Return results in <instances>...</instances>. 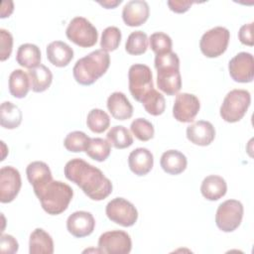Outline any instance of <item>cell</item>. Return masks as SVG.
<instances>
[{
  "label": "cell",
  "mask_w": 254,
  "mask_h": 254,
  "mask_svg": "<svg viewBox=\"0 0 254 254\" xmlns=\"http://www.w3.org/2000/svg\"><path fill=\"white\" fill-rule=\"evenodd\" d=\"M64 174L92 200H102L112 192L111 181L104 176L101 170L82 159L69 160L64 168Z\"/></svg>",
  "instance_id": "1"
},
{
  "label": "cell",
  "mask_w": 254,
  "mask_h": 254,
  "mask_svg": "<svg viewBox=\"0 0 254 254\" xmlns=\"http://www.w3.org/2000/svg\"><path fill=\"white\" fill-rule=\"evenodd\" d=\"M109 65V54L99 49L77 60L73 65L72 74L77 83L90 85L107 71Z\"/></svg>",
  "instance_id": "2"
},
{
  "label": "cell",
  "mask_w": 254,
  "mask_h": 254,
  "mask_svg": "<svg viewBox=\"0 0 254 254\" xmlns=\"http://www.w3.org/2000/svg\"><path fill=\"white\" fill-rule=\"evenodd\" d=\"M34 192L43 209L51 215H58L66 210L73 196V190L67 184L54 180Z\"/></svg>",
  "instance_id": "3"
},
{
  "label": "cell",
  "mask_w": 254,
  "mask_h": 254,
  "mask_svg": "<svg viewBox=\"0 0 254 254\" xmlns=\"http://www.w3.org/2000/svg\"><path fill=\"white\" fill-rule=\"evenodd\" d=\"M157 69V85L167 95L177 94L182 87L180 59L174 52L155 57Z\"/></svg>",
  "instance_id": "4"
},
{
  "label": "cell",
  "mask_w": 254,
  "mask_h": 254,
  "mask_svg": "<svg viewBox=\"0 0 254 254\" xmlns=\"http://www.w3.org/2000/svg\"><path fill=\"white\" fill-rule=\"evenodd\" d=\"M251 103V94L246 89H232L224 97L219 109L221 118L228 123L240 121Z\"/></svg>",
  "instance_id": "5"
},
{
  "label": "cell",
  "mask_w": 254,
  "mask_h": 254,
  "mask_svg": "<svg viewBox=\"0 0 254 254\" xmlns=\"http://www.w3.org/2000/svg\"><path fill=\"white\" fill-rule=\"evenodd\" d=\"M65 35L70 42L81 48L93 47L98 40L96 28L81 16L71 19L66 27Z\"/></svg>",
  "instance_id": "6"
},
{
  "label": "cell",
  "mask_w": 254,
  "mask_h": 254,
  "mask_svg": "<svg viewBox=\"0 0 254 254\" xmlns=\"http://www.w3.org/2000/svg\"><path fill=\"white\" fill-rule=\"evenodd\" d=\"M129 91L133 98L139 102L154 89L151 68L143 64H134L128 71Z\"/></svg>",
  "instance_id": "7"
},
{
  "label": "cell",
  "mask_w": 254,
  "mask_h": 254,
  "mask_svg": "<svg viewBox=\"0 0 254 254\" xmlns=\"http://www.w3.org/2000/svg\"><path fill=\"white\" fill-rule=\"evenodd\" d=\"M243 204L237 199H227L220 203L215 213L216 226L223 232H232L239 227L243 218Z\"/></svg>",
  "instance_id": "8"
},
{
  "label": "cell",
  "mask_w": 254,
  "mask_h": 254,
  "mask_svg": "<svg viewBox=\"0 0 254 254\" xmlns=\"http://www.w3.org/2000/svg\"><path fill=\"white\" fill-rule=\"evenodd\" d=\"M230 32L225 27L217 26L206 31L200 38L199 49L206 58H217L227 49Z\"/></svg>",
  "instance_id": "9"
},
{
  "label": "cell",
  "mask_w": 254,
  "mask_h": 254,
  "mask_svg": "<svg viewBox=\"0 0 254 254\" xmlns=\"http://www.w3.org/2000/svg\"><path fill=\"white\" fill-rule=\"evenodd\" d=\"M107 217L123 227L133 226L138 219V210L135 205L123 197L111 199L105 207Z\"/></svg>",
  "instance_id": "10"
},
{
  "label": "cell",
  "mask_w": 254,
  "mask_h": 254,
  "mask_svg": "<svg viewBox=\"0 0 254 254\" xmlns=\"http://www.w3.org/2000/svg\"><path fill=\"white\" fill-rule=\"evenodd\" d=\"M98 248L102 253L128 254L132 249L131 237L123 230L106 231L99 236Z\"/></svg>",
  "instance_id": "11"
},
{
  "label": "cell",
  "mask_w": 254,
  "mask_h": 254,
  "mask_svg": "<svg viewBox=\"0 0 254 254\" xmlns=\"http://www.w3.org/2000/svg\"><path fill=\"white\" fill-rule=\"evenodd\" d=\"M200 108L199 99L191 93L182 92L176 95L173 105V116L182 123L193 121Z\"/></svg>",
  "instance_id": "12"
},
{
  "label": "cell",
  "mask_w": 254,
  "mask_h": 254,
  "mask_svg": "<svg viewBox=\"0 0 254 254\" xmlns=\"http://www.w3.org/2000/svg\"><path fill=\"white\" fill-rule=\"evenodd\" d=\"M22 186L19 171L12 166H4L0 169V201L8 203L18 195Z\"/></svg>",
  "instance_id": "13"
},
{
  "label": "cell",
  "mask_w": 254,
  "mask_h": 254,
  "mask_svg": "<svg viewBox=\"0 0 254 254\" xmlns=\"http://www.w3.org/2000/svg\"><path fill=\"white\" fill-rule=\"evenodd\" d=\"M228 70L231 78L236 82L247 83L253 80L254 60L247 52L238 53L228 63Z\"/></svg>",
  "instance_id": "14"
},
{
  "label": "cell",
  "mask_w": 254,
  "mask_h": 254,
  "mask_svg": "<svg viewBox=\"0 0 254 254\" xmlns=\"http://www.w3.org/2000/svg\"><path fill=\"white\" fill-rule=\"evenodd\" d=\"M94 227L95 219L88 211H74L66 219L67 231L76 238H82L90 235L93 232Z\"/></svg>",
  "instance_id": "15"
},
{
  "label": "cell",
  "mask_w": 254,
  "mask_h": 254,
  "mask_svg": "<svg viewBox=\"0 0 254 254\" xmlns=\"http://www.w3.org/2000/svg\"><path fill=\"white\" fill-rule=\"evenodd\" d=\"M150 14V8L144 0L128 1L122 9V19L129 27H138L144 24Z\"/></svg>",
  "instance_id": "16"
},
{
  "label": "cell",
  "mask_w": 254,
  "mask_h": 254,
  "mask_svg": "<svg viewBox=\"0 0 254 254\" xmlns=\"http://www.w3.org/2000/svg\"><path fill=\"white\" fill-rule=\"evenodd\" d=\"M187 138L197 146H208L215 138V129L209 121L198 120L187 127Z\"/></svg>",
  "instance_id": "17"
},
{
  "label": "cell",
  "mask_w": 254,
  "mask_h": 254,
  "mask_svg": "<svg viewBox=\"0 0 254 254\" xmlns=\"http://www.w3.org/2000/svg\"><path fill=\"white\" fill-rule=\"evenodd\" d=\"M154 157L147 148H136L128 157V166L132 173L142 177L147 175L153 168Z\"/></svg>",
  "instance_id": "18"
},
{
  "label": "cell",
  "mask_w": 254,
  "mask_h": 254,
  "mask_svg": "<svg viewBox=\"0 0 254 254\" xmlns=\"http://www.w3.org/2000/svg\"><path fill=\"white\" fill-rule=\"evenodd\" d=\"M107 109L116 120H126L133 115V106L127 96L120 91L111 93L107 98Z\"/></svg>",
  "instance_id": "19"
},
{
  "label": "cell",
  "mask_w": 254,
  "mask_h": 254,
  "mask_svg": "<svg viewBox=\"0 0 254 254\" xmlns=\"http://www.w3.org/2000/svg\"><path fill=\"white\" fill-rule=\"evenodd\" d=\"M46 52L49 62L58 67L66 66L73 59V50L62 41L50 43Z\"/></svg>",
  "instance_id": "20"
},
{
  "label": "cell",
  "mask_w": 254,
  "mask_h": 254,
  "mask_svg": "<svg viewBox=\"0 0 254 254\" xmlns=\"http://www.w3.org/2000/svg\"><path fill=\"white\" fill-rule=\"evenodd\" d=\"M26 175L34 190L41 189L53 181L50 167L42 161H35L30 163L26 168Z\"/></svg>",
  "instance_id": "21"
},
{
  "label": "cell",
  "mask_w": 254,
  "mask_h": 254,
  "mask_svg": "<svg viewBox=\"0 0 254 254\" xmlns=\"http://www.w3.org/2000/svg\"><path fill=\"white\" fill-rule=\"evenodd\" d=\"M227 191L225 180L217 175H209L205 177L200 186V192L207 200H218L223 197Z\"/></svg>",
  "instance_id": "22"
},
{
  "label": "cell",
  "mask_w": 254,
  "mask_h": 254,
  "mask_svg": "<svg viewBox=\"0 0 254 254\" xmlns=\"http://www.w3.org/2000/svg\"><path fill=\"white\" fill-rule=\"evenodd\" d=\"M160 165L165 173L177 176L186 170L188 160L182 152L178 150H168L162 154Z\"/></svg>",
  "instance_id": "23"
},
{
  "label": "cell",
  "mask_w": 254,
  "mask_h": 254,
  "mask_svg": "<svg viewBox=\"0 0 254 254\" xmlns=\"http://www.w3.org/2000/svg\"><path fill=\"white\" fill-rule=\"evenodd\" d=\"M30 254H53L54 241L52 236L43 228H36L29 239Z\"/></svg>",
  "instance_id": "24"
},
{
  "label": "cell",
  "mask_w": 254,
  "mask_h": 254,
  "mask_svg": "<svg viewBox=\"0 0 254 254\" xmlns=\"http://www.w3.org/2000/svg\"><path fill=\"white\" fill-rule=\"evenodd\" d=\"M28 75L30 77L31 88L34 92H43L47 90L53 81V73L51 69L42 64L29 69Z\"/></svg>",
  "instance_id": "25"
},
{
  "label": "cell",
  "mask_w": 254,
  "mask_h": 254,
  "mask_svg": "<svg viewBox=\"0 0 254 254\" xmlns=\"http://www.w3.org/2000/svg\"><path fill=\"white\" fill-rule=\"evenodd\" d=\"M16 61L23 67L34 68L41 64V51L34 44H22L17 50Z\"/></svg>",
  "instance_id": "26"
},
{
  "label": "cell",
  "mask_w": 254,
  "mask_h": 254,
  "mask_svg": "<svg viewBox=\"0 0 254 254\" xmlns=\"http://www.w3.org/2000/svg\"><path fill=\"white\" fill-rule=\"evenodd\" d=\"M31 88L30 77L23 69H14L9 75V91L16 98H24Z\"/></svg>",
  "instance_id": "27"
},
{
  "label": "cell",
  "mask_w": 254,
  "mask_h": 254,
  "mask_svg": "<svg viewBox=\"0 0 254 254\" xmlns=\"http://www.w3.org/2000/svg\"><path fill=\"white\" fill-rule=\"evenodd\" d=\"M23 114L21 109L11 101H4L0 106V124L5 129H15L20 126Z\"/></svg>",
  "instance_id": "28"
},
{
  "label": "cell",
  "mask_w": 254,
  "mask_h": 254,
  "mask_svg": "<svg viewBox=\"0 0 254 254\" xmlns=\"http://www.w3.org/2000/svg\"><path fill=\"white\" fill-rule=\"evenodd\" d=\"M106 137L107 141L115 149H125L133 144V137L130 131L122 125L111 127L107 132Z\"/></svg>",
  "instance_id": "29"
},
{
  "label": "cell",
  "mask_w": 254,
  "mask_h": 254,
  "mask_svg": "<svg viewBox=\"0 0 254 254\" xmlns=\"http://www.w3.org/2000/svg\"><path fill=\"white\" fill-rule=\"evenodd\" d=\"M85 153L92 160L97 162H103L109 157L111 153V145L105 139L90 138Z\"/></svg>",
  "instance_id": "30"
},
{
  "label": "cell",
  "mask_w": 254,
  "mask_h": 254,
  "mask_svg": "<svg viewBox=\"0 0 254 254\" xmlns=\"http://www.w3.org/2000/svg\"><path fill=\"white\" fill-rule=\"evenodd\" d=\"M148 36L143 31L132 32L125 43V50L129 55L139 56L146 53L148 49Z\"/></svg>",
  "instance_id": "31"
},
{
  "label": "cell",
  "mask_w": 254,
  "mask_h": 254,
  "mask_svg": "<svg viewBox=\"0 0 254 254\" xmlns=\"http://www.w3.org/2000/svg\"><path fill=\"white\" fill-rule=\"evenodd\" d=\"M144 109L153 116H159L164 113L166 108V101L164 95L156 90L152 89L141 101Z\"/></svg>",
  "instance_id": "32"
},
{
  "label": "cell",
  "mask_w": 254,
  "mask_h": 254,
  "mask_svg": "<svg viewBox=\"0 0 254 254\" xmlns=\"http://www.w3.org/2000/svg\"><path fill=\"white\" fill-rule=\"evenodd\" d=\"M86 125L93 133H103L110 125V117L104 110L93 108L87 114Z\"/></svg>",
  "instance_id": "33"
},
{
  "label": "cell",
  "mask_w": 254,
  "mask_h": 254,
  "mask_svg": "<svg viewBox=\"0 0 254 254\" xmlns=\"http://www.w3.org/2000/svg\"><path fill=\"white\" fill-rule=\"evenodd\" d=\"M89 141H90V137H88L84 132L72 131L65 136L64 140V146L69 152H73V153H79L83 151L85 152Z\"/></svg>",
  "instance_id": "34"
},
{
  "label": "cell",
  "mask_w": 254,
  "mask_h": 254,
  "mask_svg": "<svg viewBox=\"0 0 254 254\" xmlns=\"http://www.w3.org/2000/svg\"><path fill=\"white\" fill-rule=\"evenodd\" d=\"M121 31L115 26L105 28L101 35L100 47L105 52H113L117 50L121 42Z\"/></svg>",
  "instance_id": "35"
},
{
  "label": "cell",
  "mask_w": 254,
  "mask_h": 254,
  "mask_svg": "<svg viewBox=\"0 0 254 254\" xmlns=\"http://www.w3.org/2000/svg\"><path fill=\"white\" fill-rule=\"evenodd\" d=\"M131 132L140 141L146 142L154 137L155 129L153 124L145 118L134 119L130 125Z\"/></svg>",
  "instance_id": "36"
},
{
  "label": "cell",
  "mask_w": 254,
  "mask_h": 254,
  "mask_svg": "<svg viewBox=\"0 0 254 254\" xmlns=\"http://www.w3.org/2000/svg\"><path fill=\"white\" fill-rule=\"evenodd\" d=\"M149 45L156 56L172 52L173 42L169 35L163 32L153 33L149 38Z\"/></svg>",
  "instance_id": "37"
},
{
  "label": "cell",
  "mask_w": 254,
  "mask_h": 254,
  "mask_svg": "<svg viewBox=\"0 0 254 254\" xmlns=\"http://www.w3.org/2000/svg\"><path fill=\"white\" fill-rule=\"evenodd\" d=\"M13 50V37L5 29H0V60L2 62L10 58Z\"/></svg>",
  "instance_id": "38"
},
{
  "label": "cell",
  "mask_w": 254,
  "mask_h": 254,
  "mask_svg": "<svg viewBox=\"0 0 254 254\" xmlns=\"http://www.w3.org/2000/svg\"><path fill=\"white\" fill-rule=\"evenodd\" d=\"M19 244L16 238L10 234H1L0 237V251L1 253L14 254L18 251Z\"/></svg>",
  "instance_id": "39"
},
{
  "label": "cell",
  "mask_w": 254,
  "mask_h": 254,
  "mask_svg": "<svg viewBox=\"0 0 254 254\" xmlns=\"http://www.w3.org/2000/svg\"><path fill=\"white\" fill-rule=\"evenodd\" d=\"M238 39L241 44L252 47L254 45L253 41V22L244 24L240 27L238 32Z\"/></svg>",
  "instance_id": "40"
},
{
  "label": "cell",
  "mask_w": 254,
  "mask_h": 254,
  "mask_svg": "<svg viewBox=\"0 0 254 254\" xmlns=\"http://www.w3.org/2000/svg\"><path fill=\"white\" fill-rule=\"evenodd\" d=\"M195 3L194 1H185V0H169L167 2L171 11L175 13H185L187 12L190 6Z\"/></svg>",
  "instance_id": "41"
},
{
  "label": "cell",
  "mask_w": 254,
  "mask_h": 254,
  "mask_svg": "<svg viewBox=\"0 0 254 254\" xmlns=\"http://www.w3.org/2000/svg\"><path fill=\"white\" fill-rule=\"evenodd\" d=\"M14 10V4L12 1H3L1 5V18L9 17Z\"/></svg>",
  "instance_id": "42"
},
{
  "label": "cell",
  "mask_w": 254,
  "mask_h": 254,
  "mask_svg": "<svg viewBox=\"0 0 254 254\" xmlns=\"http://www.w3.org/2000/svg\"><path fill=\"white\" fill-rule=\"evenodd\" d=\"M121 2H122V0H105V1H98V4H100L101 6H103L106 9H114Z\"/></svg>",
  "instance_id": "43"
}]
</instances>
